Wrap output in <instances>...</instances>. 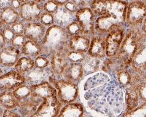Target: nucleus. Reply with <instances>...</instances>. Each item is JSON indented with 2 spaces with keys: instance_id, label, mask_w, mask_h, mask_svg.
<instances>
[{
  "instance_id": "f257e3e1",
  "label": "nucleus",
  "mask_w": 146,
  "mask_h": 117,
  "mask_svg": "<svg viewBox=\"0 0 146 117\" xmlns=\"http://www.w3.org/2000/svg\"><path fill=\"white\" fill-rule=\"evenodd\" d=\"M94 13L100 15L96 27L103 32L119 29L125 20L127 3L120 1H94L92 3Z\"/></svg>"
},
{
  "instance_id": "f03ea898",
  "label": "nucleus",
  "mask_w": 146,
  "mask_h": 117,
  "mask_svg": "<svg viewBox=\"0 0 146 117\" xmlns=\"http://www.w3.org/2000/svg\"><path fill=\"white\" fill-rule=\"evenodd\" d=\"M31 90L43 98L35 113L30 117H56L59 114L62 104L59 102L56 91L48 81L31 86Z\"/></svg>"
},
{
  "instance_id": "7ed1b4c3",
  "label": "nucleus",
  "mask_w": 146,
  "mask_h": 117,
  "mask_svg": "<svg viewBox=\"0 0 146 117\" xmlns=\"http://www.w3.org/2000/svg\"><path fill=\"white\" fill-rule=\"evenodd\" d=\"M69 39L65 27L55 24L48 27L40 43L42 55L50 57L54 53L69 48Z\"/></svg>"
},
{
  "instance_id": "20e7f679",
  "label": "nucleus",
  "mask_w": 146,
  "mask_h": 117,
  "mask_svg": "<svg viewBox=\"0 0 146 117\" xmlns=\"http://www.w3.org/2000/svg\"><path fill=\"white\" fill-rule=\"evenodd\" d=\"M143 38L144 36L138 31H131L127 34L122 41L116 55L124 63L125 66L131 63L132 58L140 46V40Z\"/></svg>"
},
{
  "instance_id": "39448f33",
  "label": "nucleus",
  "mask_w": 146,
  "mask_h": 117,
  "mask_svg": "<svg viewBox=\"0 0 146 117\" xmlns=\"http://www.w3.org/2000/svg\"><path fill=\"white\" fill-rule=\"evenodd\" d=\"M49 81L50 85L55 88L57 98L61 104H72L76 100L78 95V88L75 83L66 79L57 80L52 76L49 77Z\"/></svg>"
},
{
  "instance_id": "423d86ee",
  "label": "nucleus",
  "mask_w": 146,
  "mask_h": 117,
  "mask_svg": "<svg viewBox=\"0 0 146 117\" xmlns=\"http://www.w3.org/2000/svg\"><path fill=\"white\" fill-rule=\"evenodd\" d=\"M38 2L25 1L22 3L18 12L20 17L27 22H38L44 11L43 5Z\"/></svg>"
},
{
  "instance_id": "0eeeda50",
  "label": "nucleus",
  "mask_w": 146,
  "mask_h": 117,
  "mask_svg": "<svg viewBox=\"0 0 146 117\" xmlns=\"http://www.w3.org/2000/svg\"><path fill=\"white\" fill-rule=\"evenodd\" d=\"M25 83V79L23 75L16 70H11L0 76V92L4 91H14Z\"/></svg>"
},
{
  "instance_id": "6e6552de",
  "label": "nucleus",
  "mask_w": 146,
  "mask_h": 117,
  "mask_svg": "<svg viewBox=\"0 0 146 117\" xmlns=\"http://www.w3.org/2000/svg\"><path fill=\"white\" fill-rule=\"evenodd\" d=\"M43 101V98L31 90V94L26 99L19 102V111L22 117H30L35 113L40 105Z\"/></svg>"
},
{
  "instance_id": "1a4fd4ad",
  "label": "nucleus",
  "mask_w": 146,
  "mask_h": 117,
  "mask_svg": "<svg viewBox=\"0 0 146 117\" xmlns=\"http://www.w3.org/2000/svg\"><path fill=\"white\" fill-rule=\"evenodd\" d=\"M146 6L142 1H134L129 5L126 11V20L129 24L136 25L145 20Z\"/></svg>"
},
{
  "instance_id": "9d476101",
  "label": "nucleus",
  "mask_w": 146,
  "mask_h": 117,
  "mask_svg": "<svg viewBox=\"0 0 146 117\" xmlns=\"http://www.w3.org/2000/svg\"><path fill=\"white\" fill-rule=\"evenodd\" d=\"M77 22L81 25L82 33L90 36L94 30V14L90 9L82 8L76 13Z\"/></svg>"
},
{
  "instance_id": "9b49d317",
  "label": "nucleus",
  "mask_w": 146,
  "mask_h": 117,
  "mask_svg": "<svg viewBox=\"0 0 146 117\" xmlns=\"http://www.w3.org/2000/svg\"><path fill=\"white\" fill-rule=\"evenodd\" d=\"M70 49L58 51L50 57V70L51 74L56 76L62 75L66 68L69 64L68 59V53Z\"/></svg>"
},
{
  "instance_id": "f8f14e48",
  "label": "nucleus",
  "mask_w": 146,
  "mask_h": 117,
  "mask_svg": "<svg viewBox=\"0 0 146 117\" xmlns=\"http://www.w3.org/2000/svg\"><path fill=\"white\" fill-rule=\"evenodd\" d=\"M21 51L12 46H6L0 50V66L12 67L15 66L21 57Z\"/></svg>"
},
{
  "instance_id": "ddd939ff",
  "label": "nucleus",
  "mask_w": 146,
  "mask_h": 117,
  "mask_svg": "<svg viewBox=\"0 0 146 117\" xmlns=\"http://www.w3.org/2000/svg\"><path fill=\"white\" fill-rule=\"evenodd\" d=\"M46 31V27L40 23L27 22L25 24L23 35L26 40L39 43L44 38Z\"/></svg>"
},
{
  "instance_id": "4468645a",
  "label": "nucleus",
  "mask_w": 146,
  "mask_h": 117,
  "mask_svg": "<svg viewBox=\"0 0 146 117\" xmlns=\"http://www.w3.org/2000/svg\"><path fill=\"white\" fill-rule=\"evenodd\" d=\"M123 31L118 29L110 33L106 40V53L109 57L116 55L123 40Z\"/></svg>"
},
{
  "instance_id": "2eb2a0df",
  "label": "nucleus",
  "mask_w": 146,
  "mask_h": 117,
  "mask_svg": "<svg viewBox=\"0 0 146 117\" xmlns=\"http://www.w3.org/2000/svg\"><path fill=\"white\" fill-rule=\"evenodd\" d=\"M49 72H51L47 71V68H38L35 66L31 71L24 75L25 82H27L30 84L31 86L44 83L47 81L46 80L48 77L49 78L51 76Z\"/></svg>"
},
{
  "instance_id": "dca6fc26",
  "label": "nucleus",
  "mask_w": 146,
  "mask_h": 117,
  "mask_svg": "<svg viewBox=\"0 0 146 117\" xmlns=\"http://www.w3.org/2000/svg\"><path fill=\"white\" fill-rule=\"evenodd\" d=\"M131 64L133 69L139 74L145 76V42L140 45L132 58Z\"/></svg>"
},
{
  "instance_id": "f3484780",
  "label": "nucleus",
  "mask_w": 146,
  "mask_h": 117,
  "mask_svg": "<svg viewBox=\"0 0 146 117\" xmlns=\"http://www.w3.org/2000/svg\"><path fill=\"white\" fill-rule=\"evenodd\" d=\"M90 44V41L88 39L80 35L70 37L68 41V48L70 50L82 53L88 50Z\"/></svg>"
},
{
  "instance_id": "a211bd4d",
  "label": "nucleus",
  "mask_w": 146,
  "mask_h": 117,
  "mask_svg": "<svg viewBox=\"0 0 146 117\" xmlns=\"http://www.w3.org/2000/svg\"><path fill=\"white\" fill-rule=\"evenodd\" d=\"M83 73V68L80 63H70L66 68L62 76L64 79L75 83L81 78Z\"/></svg>"
},
{
  "instance_id": "6ab92c4d",
  "label": "nucleus",
  "mask_w": 146,
  "mask_h": 117,
  "mask_svg": "<svg viewBox=\"0 0 146 117\" xmlns=\"http://www.w3.org/2000/svg\"><path fill=\"white\" fill-rule=\"evenodd\" d=\"M20 18L18 11L15 10L10 6L0 9V18L3 25H5L6 26H11L14 23L20 20Z\"/></svg>"
},
{
  "instance_id": "aec40b11",
  "label": "nucleus",
  "mask_w": 146,
  "mask_h": 117,
  "mask_svg": "<svg viewBox=\"0 0 146 117\" xmlns=\"http://www.w3.org/2000/svg\"><path fill=\"white\" fill-rule=\"evenodd\" d=\"M21 53L26 57L36 58L42 55L41 47L40 43L26 40L21 48Z\"/></svg>"
},
{
  "instance_id": "412c9836",
  "label": "nucleus",
  "mask_w": 146,
  "mask_h": 117,
  "mask_svg": "<svg viewBox=\"0 0 146 117\" xmlns=\"http://www.w3.org/2000/svg\"><path fill=\"white\" fill-rule=\"evenodd\" d=\"M83 113L84 110L82 105L77 103H72L61 109L56 117H82Z\"/></svg>"
},
{
  "instance_id": "4be33fe9",
  "label": "nucleus",
  "mask_w": 146,
  "mask_h": 117,
  "mask_svg": "<svg viewBox=\"0 0 146 117\" xmlns=\"http://www.w3.org/2000/svg\"><path fill=\"white\" fill-rule=\"evenodd\" d=\"M54 21L56 23L55 25L64 27H66L72 21V13H70L64 8V5L60 6L57 11L53 15Z\"/></svg>"
},
{
  "instance_id": "5701e85b",
  "label": "nucleus",
  "mask_w": 146,
  "mask_h": 117,
  "mask_svg": "<svg viewBox=\"0 0 146 117\" xmlns=\"http://www.w3.org/2000/svg\"><path fill=\"white\" fill-rule=\"evenodd\" d=\"M88 53L94 57H103L106 53L105 41L101 38L94 39L90 44Z\"/></svg>"
},
{
  "instance_id": "b1692460",
  "label": "nucleus",
  "mask_w": 146,
  "mask_h": 117,
  "mask_svg": "<svg viewBox=\"0 0 146 117\" xmlns=\"http://www.w3.org/2000/svg\"><path fill=\"white\" fill-rule=\"evenodd\" d=\"M139 94L138 87L134 85H131L127 89L126 103L127 112L133 111L137 107L139 103Z\"/></svg>"
},
{
  "instance_id": "393cba45",
  "label": "nucleus",
  "mask_w": 146,
  "mask_h": 117,
  "mask_svg": "<svg viewBox=\"0 0 146 117\" xmlns=\"http://www.w3.org/2000/svg\"><path fill=\"white\" fill-rule=\"evenodd\" d=\"M19 101L16 99L13 92L4 91L0 92V106L6 110H10L18 107Z\"/></svg>"
},
{
  "instance_id": "a878e982",
  "label": "nucleus",
  "mask_w": 146,
  "mask_h": 117,
  "mask_svg": "<svg viewBox=\"0 0 146 117\" xmlns=\"http://www.w3.org/2000/svg\"><path fill=\"white\" fill-rule=\"evenodd\" d=\"M35 67V60L32 58L23 57H20L15 65V70L24 76Z\"/></svg>"
},
{
  "instance_id": "bb28decb",
  "label": "nucleus",
  "mask_w": 146,
  "mask_h": 117,
  "mask_svg": "<svg viewBox=\"0 0 146 117\" xmlns=\"http://www.w3.org/2000/svg\"><path fill=\"white\" fill-rule=\"evenodd\" d=\"M114 58L107 59L103 65V70L106 72H117L123 70L125 65L116 55Z\"/></svg>"
},
{
  "instance_id": "cd10ccee",
  "label": "nucleus",
  "mask_w": 146,
  "mask_h": 117,
  "mask_svg": "<svg viewBox=\"0 0 146 117\" xmlns=\"http://www.w3.org/2000/svg\"><path fill=\"white\" fill-rule=\"evenodd\" d=\"M13 92L16 99L20 102L25 100L31 94V85L23 84L16 88Z\"/></svg>"
},
{
  "instance_id": "c85d7f7f",
  "label": "nucleus",
  "mask_w": 146,
  "mask_h": 117,
  "mask_svg": "<svg viewBox=\"0 0 146 117\" xmlns=\"http://www.w3.org/2000/svg\"><path fill=\"white\" fill-rule=\"evenodd\" d=\"M68 35L70 37L78 36L81 33H82V29L81 25L77 22L73 21L70 23H69L66 27H65Z\"/></svg>"
},
{
  "instance_id": "c756f323",
  "label": "nucleus",
  "mask_w": 146,
  "mask_h": 117,
  "mask_svg": "<svg viewBox=\"0 0 146 117\" xmlns=\"http://www.w3.org/2000/svg\"><path fill=\"white\" fill-rule=\"evenodd\" d=\"M122 117H145V104L136 107L133 111L126 112Z\"/></svg>"
},
{
  "instance_id": "7c9ffc66",
  "label": "nucleus",
  "mask_w": 146,
  "mask_h": 117,
  "mask_svg": "<svg viewBox=\"0 0 146 117\" xmlns=\"http://www.w3.org/2000/svg\"><path fill=\"white\" fill-rule=\"evenodd\" d=\"M40 55L37 57L35 60V66L38 68H46L50 64V57Z\"/></svg>"
},
{
  "instance_id": "2f4dec72",
  "label": "nucleus",
  "mask_w": 146,
  "mask_h": 117,
  "mask_svg": "<svg viewBox=\"0 0 146 117\" xmlns=\"http://www.w3.org/2000/svg\"><path fill=\"white\" fill-rule=\"evenodd\" d=\"M40 22L41 24H42L45 27H51L53 25V23H55L54 21V16L53 15L49 14L46 12H44L42 13L40 18Z\"/></svg>"
},
{
  "instance_id": "473e14b6",
  "label": "nucleus",
  "mask_w": 146,
  "mask_h": 117,
  "mask_svg": "<svg viewBox=\"0 0 146 117\" xmlns=\"http://www.w3.org/2000/svg\"><path fill=\"white\" fill-rule=\"evenodd\" d=\"M117 78L120 84L122 85H127L131 83V76L130 73L125 70H122L117 72Z\"/></svg>"
},
{
  "instance_id": "72a5a7b5",
  "label": "nucleus",
  "mask_w": 146,
  "mask_h": 117,
  "mask_svg": "<svg viewBox=\"0 0 146 117\" xmlns=\"http://www.w3.org/2000/svg\"><path fill=\"white\" fill-rule=\"evenodd\" d=\"M84 58V53L77 52V51H69L68 53V61L71 63H79L83 60Z\"/></svg>"
},
{
  "instance_id": "f704fd0d",
  "label": "nucleus",
  "mask_w": 146,
  "mask_h": 117,
  "mask_svg": "<svg viewBox=\"0 0 146 117\" xmlns=\"http://www.w3.org/2000/svg\"><path fill=\"white\" fill-rule=\"evenodd\" d=\"M59 7L56 1H48L43 5V11L46 13L54 15Z\"/></svg>"
},
{
  "instance_id": "c9c22d12",
  "label": "nucleus",
  "mask_w": 146,
  "mask_h": 117,
  "mask_svg": "<svg viewBox=\"0 0 146 117\" xmlns=\"http://www.w3.org/2000/svg\"><path fill=\"white\" fill-rule=\"evenodd\" d=\"M26 41V39L25 38V37L23 36V35H15L13 41H11V46L15 47L16 48H21L23 44Z\"/></svg>"
},
{
  "instance_id": "e433bc0d",
  "label": "nucleus",
  "mask_w": 146,
  "mask_h": 117,
  "mask_svg": "<svg viewBox=\"0 0 146 117\" xmlns=\"http://www.w3.org/2000/svg\"><path fill=\"white\" fill-rule=\"evenodd\" d=\"M24 26L25 24L23 23L22 21L19 20L18 22L14 23L10 26L12 31H13L15 35H22L23 33V31H24Z\"/></svg>"
},
{
  "instance_id": "4c0bfd02",
  "label": "nucleus",
  "mask_w": 146,
  "mask_h": 117,
  "mask_svg": "<svg viewBox=\"0 0 146 117\" xmlns=\"http://www.w3.org/2000/svg\"><path fill=\"white\" fill-rule=\"evenodd\" d=\"M1 31L4 36L5 39H6L7 42V43H11V41H13L15 35L13 33V31H12L11 27L9 26L5 27Z\"/></svg>"
},
{
  "instance_id": "58836bf2",
  "label": "nucleus",
  "mask_w": 146,
  "mask_h": 117,
  "mask_svg": "<svg viewBox=\"0 0 146 117\" xmlns=\"http://www.w3.org/2000/svg\"><path fill=\"white\" fill-rule=\"evenodd\" d=\"M64 8L66 9L70 13H74L78 11V6H77V3L76 1H66L64 5Z\"/></svg>"
},
{
  "instance_id": "ea45409f",
  "label": "nucleus",
  "mask_w": 146,
  "mask_h": 117,
  "mask_svg": "<svg viewBox=\"0 0 146 117\" xmlns=\"http://www.w3.org/2000/svg\"><path fill=\"white\" fill-rule=\"evenodd\" d=\"M138 90L139 96L143 101H145V83L139 86L138 87Z\"/></svg>"
},
{
  "instance_id": "a19ab883",
  "label": "nucleus",
  "mask_w": 146,
  "mask_h": 117,
  "mask_svg": "<svg viewBox=\"0 0 146 117\" xmlns=\"http://www.w3.org/2000/svg\"><path fill=\"white\" fill-rule=\"evenodd\" d=\"M2 117H21V116L15 112L11 111V110H5L3 112Z\"/></svg>"
},
{
  "instance_id": "79ce46f5",
  "label": "nucleus",
  "mask_w": 146,
  "mask_h": 117,
  "mask_svg": "<svg viewBox=\"0 0 146 117\" xmlns=\"http://www.w3.org/2000/svg\"><path fill=\"white\" fill-rule=\"evenodd\" d=\"M22 1H15V0H14V1H11L10 3H9V6L15 9V10L17 11L18 9L19 10V9H20L21 5H22Z\"/></svg>"
},
{
  "instance_id": "37998d69",
  "label": "nucleus",
  "mask_w": 146,
  "mask_h": 117,
  "mask_svg": "<svg viewBox=\"0 0 146 117\" xmlns=\"http://www.w3.org/2000/svg\"><path fill=\"white\" fill-rule=\"evenodd\" d=\"M7 42L6 39H5L1 31H0V50L5 48L7 46Z\"/></svg>"
},
{
  "instance_id": "c03bdc74",
  "label": "nucleus",
  "mask_w": 146,
  "mask_h": 117,
  "mask_svg": "<svg viewBox=\"0 0 146 117\" xmlns=\"http://www.w3.org/2000/svg\"><path fill=\"white\" fill-rule=\"evenodd\" d=\"M3 109H2V107L0 106V117L3 116Z\"/></svg>"
},
{
  "instance_id": "a18cd8bd",
  "label": "nucleus",
  "mask_w": 146,
  "mask_h": 117,
  "mask_svg": "<svg viewBox=\"0 0 146 117\" xmlns=\"http://www.w3.org/2000/svg\"><path fill=\"white\" fill-rule=\"evenodd\" d=\"M3 25H4L3 23V22H2L1 18H0V30L2 29V27H3Z\"/></svg>"
},
{
  "instance_id": "49530a36",
  "label": "nucleus",
  "mask_w": 146,
  "mask_h": 117,
  "mask_svg": "<svg viewBox=\"0 0 146 117\" xmlns=\"http://www.w3.org/2000/svg\"><path fill=\"white\" fill-rule=\"evenodd\" d=\"M3 74V70L2 69V67L0 66V76H2Z\"/></svg>"
}]
</instances>
